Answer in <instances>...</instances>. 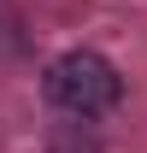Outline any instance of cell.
<instances>
[{"mask_svg": "<svg viewBox=\"0 0 147 153\" xmlns=\"http://www.w3.org/2000/svg\"><path fill=\"white\" fill-rule=\"evenodd\" d=\"M47 100L76 112V118H94V112H112L124 100V76H118V65L106 53L71 47V53H59L47 65Z\"/></svg>", "mask_w": 147, "mask_h": 153, "instance_id": "cell-1", "label": "cell"}]
</instances>
